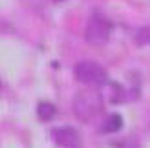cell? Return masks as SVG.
Returning <instances> with one entry per match:
<instances>
[{
    "mask_svg": "<svg viewBox=\"0 0 150 148\" xmlns=\"http://www.w3.org/2000/svg\"><path fill=\"white\" fill-rule=\"evenodd\" d=\"M73 75L75 79L82 84H90V86H99L106 82V70L101 64H97L93 61H81L75 64L73 68Z\"/></svg>",
    "mask_w": 150,
    "mask_h": 148,
    "instance_id": "1",
    "label": "cell"
},
{
    "mask_svg": "<svg viewBox=\"0 0 150 148\" xmlns=\"http://www.w3.org/2000/svg\"><path fill=\"white\" fill-rule=\"evenodd\" d=\"M112 29H114L112 20H108L106 17H103L99 13H95L90 17L88 24H86V31H84L86 40L92 44H104V42H108Z\"/></svg>",
    "mask_w": 150,
    "mask_h": 148,
    "instance_id": "2",
    "label": "cell"
},
{
    "mask_svg": "<svg viewBox=\"0 0 150 148\" xmlns=\"http://www.w3.org/2000/svg\"><path fill=\"white\" fill-rule=\"evenodd\" d=\"M101 110V99L93 92H81L73 99V112L81 121H90Z\"/></svg>",
    "mask_w": 150,
    "mask_h": 148,
    "instance_id": "3",
    "label": "cell"
},
{
    "mask_svg": "<svg viewBox=\"0 0 150 148\" xmlns=\"http://www.w3.org/2000/svg\"><path fill=\"white\" fill-rule=\"evenodd\" d=\"M51 135H53V141L62 148H82V139L79 135V132L71 126L55 128L51 132Z\"/></svg>",
    "mask_w": 150,
    "mask_h": 148,
    "instance_id": "4",
    "label": "cell"
},
{
    "mask_svg": "<svg viewBox=\"0 0 150 148\" xmlns=\"http://www.w3.org/2000/svg\"><path fill=\"white\" fill-rule=\"evenodd\" d=\"M123 126V117L119 113H110L103 124V132H117Z\"/></svg>",
    "mask_w": 150,
    "mask_h": 148,
    "instance_id": "5",
    "label": "cell"
},
{
    "mask_svg": "<svg viewBox=\"0 0 150 148\" xmlns=\"http://www.w3.org/2000/svg\"><path fill=\"white\" fill-rule=\"evenodd\" d=\"M37 113H39L40 121H50L55 115V106L51 102H40L39 108H37Z\"/></svg>",
    "mask_w": 150,
    "mask_h": 148,
    "instance_id": "6",
    "label": "cell"
},
{
    "mask_svg": "<svg viewBox=\"0 0 150 148\" xmlns=\"http://www.w3.org/2000/svg\"><path fill=\"white\" fill-rule=\"evenodd\" d=\"M134 39H136V42L139 44V46H146V44H150V26L139 27Z\"/></svg>",
    "mask_w": 150,
    "mask_h": 148,
    "instance_id": "7",
    "label": "cell"
},
{
    "mask_svg": "<svg viewBox=\"0 0 150 148\" xmlns=\"http://www.w3.org/2000/svg\"><path fill=\"white\" fill-rule=\"evenodd\" d=\"M53 2H57V4H59V2H64V0H53Z\"/></svg>",
    "mask_w": 150,
    "mask_h": 148,
    "instance_id": "8",
    "label": "cell"
}]
</instances>
